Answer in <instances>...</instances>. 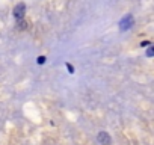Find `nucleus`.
Segmentation results:
<instances>
[{
	"instance_id": "1",
	"label": "nucleus",
	"mask_w": 154,
	"mask_h": 145,
	"mask_svg": "<svg viewBox=\"0 0 154 145\" xmlns=\"http://www.w3.org/2000/svg\"><path fill=\"white\" fill-rule=\"evenodd\" d=\"M133 17L131 15H125L121 21H119V29L121 30H127V29H130L131 26H133Z\"/></svg>"
},
{
	"instance_id": "2",
	"label": "nucleus",
	"mask_w": 154,
	"mask_h": 145,
	"mask_svg": "<svg viewBox=\"0 0 154 145\" xmlns=\"http://www.w3.org/2000/svg\"><path fill=\"white\" fill-rule=\"evenodd\" d=\"M24 12H26L24 3H18V5L15 6V9H14V17H15L17 20H21V18L24 17Z\"/></svg>"
},
{
	"instance_id": "3",
	"label": "nucleus",
	"mask_w": 154,
	"mask_h": 145,
	"mask_svg": "<svg viewBox=\"0 0 154 145\" xmlns=\"http://www.w3.org/2000/svg\"><path fill=\"white\" fill-rule=\"evenodd\" d=\"M97 139H98V142H100V143H103V145H109V143H110V140H112V139H110V136H109L106 131H100V133H98V136H97Z\"/></svg>"
},
{
	"instance_id": "4",
	"label": "nucleus",
	"mask_w": 154,
	"mask_h": 145,
	"mask_svg": "<svg viewBox=\"0 0 154 145\" xmlns=\"http://www.w3.org/2000/svg\"><path fill=\"white\" fill-rule=\"evenodd\" d=\"M146 56H149V57L154 56V45H151L149 48H146Z\"/></svg>"
},
{
	"instance_id": "5",
	"label": "nucleus",
	"mask_w": 154,
	"mask_h": 145,
	"mask_svg": "<svg viewBox=\"0 0 154 145\" xmlns=\"http://www.w3.org/2000/svg\"><path fill=\"white\" fill-rule=\"evenodd\" d=\"M44 60H45V59H44V57H42V56H41V57H39V59H38V62H39V63H42V62H44Z\"/></svg>"
}]
</instances>
